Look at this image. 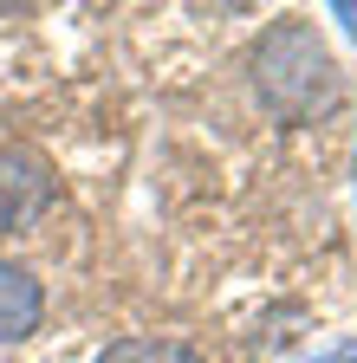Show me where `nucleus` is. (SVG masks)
Wrapping results in <instances>:
<instances>
[{"instance_id": "20e7f679", "label": "nucleus", "mask_w": 357, "mask_h": 363, "mask_svg": "<svg viewBox=\"0 0 357 363\" xmlns=\"http://www.w3.org/2000/svg\"><path fill=\"white\" fill-rule=\"evenodd\" d=\"M98 363H202L189 344H175V337H123V344H111Z\"/></svg>"}, {"instance_id": "39448f33", "label": "nucleus", "mask_w": 357, "mask_h": 363, "mask_svg": "<svg viewBox=\"0 0 357 363\" xmlns=\"http://www.w3.org/2000/svg\"><path fill=\"white\" fill-rule=\"evenodd\" d=\"M305 363H357V337H338V344H325L319 357H305Z\"/></svg>"}, {"instance_id": "f257e3e1", "label": "nucleus", "mask_w": 357, "mask_h": 363, "mask_svg": "<svg viewBox=\"0 0 357 363\" xmlns=\"http://www.w3.org/2000/svg\"><path fill=\"white\" fill-rule=\"evenodd\" d=\"M253 91L280 123H305L338 104V65L312 20H273L253 52Z\"/></svg>"}, {"instance_id": "7ed1b4c3", "label": "nucleus", "mask_w": 357, "mask_h": 363, "mask_svg": "<svg viewBox=\"0 0 357 363\" xmlns=\"http://www.w3.org/2000/svg\"><path fill=\"white\" fill-rule=\"evenodd\" d=\"M39 318H46V292L26 266L0 259V344H26L39 331Z\"/></svg>"}, {"instance_id": "423d86ee", "label": "nucleus", "mask_w": 357, "mask_h": 363, "mask_svg": "<svg viewBox=\"0 0 357 363\" xmlns=\"http://www.w3.org/2000/svg\"><path fill=\"white\" fill-rule=\"evenodd\" d=\"M331 13H338V20H344V33L357 39V7H351V0H338V7H331Z\"/></svg>"}, {"instance_id": "f03ea898", "label": "nucleus", "mask_w": 357, "mask_h": 363, "mask_svg": "<svg viewBox=\"0 0 357 363\" xmlns=\"http://www.w3.org/2000/svg\"><path fill=\"white\" fill-rule=\"evenodd\" d=\"M53 201V175L33 150H0V234H33Z\"/></svg>"}]
</instances>
